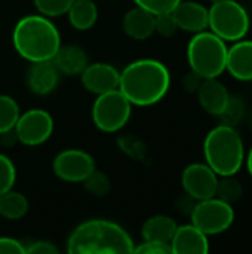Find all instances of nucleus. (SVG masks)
Masks as SVG:
<instances>
[{
  "instance_id": "1",
  "label": "nucleus",
  "mask_w": 252,
  "mask_h": 254,
  "mask_svg": "<svg viewBox=\"0 0 252 254\" xmlns=\"http://www.w3.org/2000/svg\"><path fill=\"white\" fill-rule=\"evenodd\" d=\"M171 86L166 65L153 58L129 63L120 71L119 89L132 106L149 107L159 103Z\"/></svg>"
},
{
  "instance_id": "2",
  "label": "nucleus",
  "mask_w": 252,
  "mask_h": 254,
  "mask_svg": "<svg viewBox=\"0 0 252 254\" xmlns=\"http://www.w3.org/2000/svg\"><path fill=\"white\" fill-rule=\"evenodd\" d=\"M134 240L117 223L105 219H91L80 223L67 240L70 254L134 253Z\"/></svg>"
},
{
  "instance_id": "3",
  "label": "nucleus",
  "mask_w": 252,
  "mask_h": 254,
  "mask_svg": "<svg viewBox=\"0 0 252 254\" xmlns=\"http://www.w3.org/2000/svg\"><path fill=\"white\" fill-rule=\"evenodd\" d=\"M12 43L28 63L52 61L61 48V34L50 18L40 13L25 15L13 27Z\"/></svg>"
},
{
  "instance_id": "4",
  "label": "nucleus",
  "mask_w": 252,
  "mask_h": 254,
  "mask_svg": "<svg viewBox=\"0 0 252 254\" xmlns=\"http://www.w3.org/2000/svg\"><path fill=\"white\" fill-rule=\"evenodd\" d=\"M203 155L218 177L235 176L245 162L244 141L235 127L221 124L205 137Z\"/></svg>"
},
{
  "instance_id": "5",
  "label": "nucleus",
  "mask_w": 252,
  "mask_h": 254,
  "mask_svg": "<svg viewBox=\"0 0 252 254\" xmlns=\"http://www.w3.org/2000/svg\"><path fill=\"white\" fill-rule=\"evenodd\" d=\"M187 61L195 74L202 79H214L226 71V42L212 31H201L187 45Z\"/></svg>"
},
{
  "instance_id": "6",
  "label": "nucleus",
  "mask_w": 252,
  "mask_h": 254,
  "mask_svg": "<svg viewBox=\"0 0 252 254\" xmlns=\"http://www.w3.org/2000/svg\"><path fill=\"white\" fill-rule=\"evenodd\" d=\"M208 27L224 42H236L247 36L250 30V16L245 7L235 0L212 3L208 9Z\"/></svg>"
},
{
  "instance_id": "7",
  "label": "nucleus",
  "mask_w": 252,
  "mask_h": 254,
  "mask_svg": "<svg viewBox=\"0 0 252 254\" xmlns=\"http://www.w3.org/2000/svg\"><path fill=\"white\" fill-rule=\"evenodd\" d=\"M132 104L122 94V91L113 89L97 95L92 106V122L102 132H117L131 119Z\"/></svg>"
},
{
  "instance_id": "8",
  "label": "nucleus",
  "mask_w": 252,
  "mask_h": 254,
  "mask_svg": "<svg viewBox=\"0 0 252 254\" xmlns=\"http://www.w3.org/2000/svg\"><path fill=\"white\" fill-rule=\"evenodd\" d=\"M192 223L205 235H218L226 232L235 222V210L217 196L196 201L190 211Z\"/></svg>"
},
{
  "instance_id": "9",
  "label": "nucleus",
  "mask_w": 252,
  "mask_h": 254,
  "mask_svg": "<svg viewBox=\"0 0 252 254\" xmlns=\"http://www.w3.org/2000/svg\"><path fill=\"white\" fill-rule=\"evenodd\" d=\"M53 132V119L43 109H30L21 113L13 128V135L24 146H40Z\"/></svg>"
},
{
  "instance_id": "10",
  "label": "nucleus",
  "mask_w": 252,
  "mask_h": 254,
  "mask_svg": "<svg viewBox=\"0 0 252 254\" xmlns=\"http://www.w3.org/2000/svg\"><path fill=\"white\" fill-rule=\"evenodd\" d=\"M55 176L67 183H83L95 170L94 158L80 149H65L53 158Z\"/></svg>"
},
{
  "instance_id": "11",
  "label": "nucleus",
  "mask_w": 252,
  "mask_h": 254,
  "mask_svg": "<svg viewBox=\"0 0 252 254\" xmlns=\"http://www.w3.org/2000/svg\"><path fill=\"white\" fill-rule=\"evenodd\" d=\"M218 176L208 164H190L184 168L181 185L187 196L202 201L215 196Z\"/></svg>"
},
{
  "instance_id": "12",
  "label": "nucleus",
  "mask_w": 252,
  "mask_h": 254,
  "mask_svg": "<svg viewBox=\"0 0 252 254\" xmlns=\"http://www.w3.org/2000/svg\"><path fill=\"white\" fill-rule=\"evenodd\" d=\"M83 88L95 95L119 88L120 71L107 63H92L79 74Z\"/></svg>"
},
{
  "instance_id": "13",
  "label": "nucleus",
  "mask_w": 252,
  "mask_h": 254,
  "mask_svg": "<svg viewBox=\"0 0 252 254\" xmlns=\"http://www.w3.org/2000/svg\"><path fill=\"white\" fill-rule=\"evenodd\" d=\"M171 13L177 22V27L183 31L196 34L208 28V21H209L208 9L198 1L181 0L172 9Z\"/></svg>"
},
{
  "instance_id": "14",
  "label": "nucleus",
  "mask_w": 252,
  "mask_h": 254,
  "mask_svg": "<svg viewBox=\"0 0 252 254\" xmlns=\"http://www.w3.org/2000/svg\"><path fill=\"white\" fill-rule=\"evenodd\" d=\"M169 244L172 253L175 254H206L209 252L208 235H205L193 223L177 226Z\"/></svg>"
},
{
  "instance_id": "15",
  "label": "nucleus",
  "mask_w": 252,
  "mask_h": 254,
  "mask_svg": "<svg viewBox=\"0 0 252 254\" xmlns=\"http://www.w3.org/2000/svg\"><path fill=\"white\" fill-rule=\"evenodd\" d=\"M58 80H59V71L56 70L52 61L31 63L25 74L27 86L36 95L50 94L56 88Z\"/></svg>"
},
{
  "instance_id": "16",
  "label": "nucleus",
  "mask_w": 252,
  "mask_h": 254,
  "mask_svg": "<svg viewBox=\"0 0 252 254\" xmlns=\"http://www.w3.org/2000/svg\"><path fill=\"white\" fill-rule=\"evenodd\" d=\"M226 70L241 82L252 80V40H236L227 49Z\"/></svg>"
},
{
  "instance_id": "17",
  "label": "nucleus",
  "mask_w": 252,
  "mask_h": 254,
  "mask_svg": "<svg viewBox=\"0 0 252 254\" xmlns=\"http://www.w3.org/2000/svg\"><path fill=\"white\" fill-rule=\"evenodd\" d=\"M196 92L202 109L212 116H220L230 98L227 88L218 80V77L203 79Z\"/></svg>"
},
{
  "instance_id": "18",
  "label": "nucleus",
  "mask_w": 252,
  "mask_h": 254,
  "mask_svg": "<svg viewBox=\"0 0 252 254\" xmlns=\"http://www.w3.org/2000/svg\"><path fill=\"white\" fill-rule=\"evenodd\" d=\"M123 31L134 40H146L154 33V15L140 6L129 9L122 21Z\"/></svg>"
},
{
  "instance_id": "19",
  "label": "nucleus",
  "mask_w": 252,
  "mask_h": 254,
  "mask_svg": "<svg viewBox=\"0 0 252 254\" xmlns=\"http://www.w3.org/2000/svg\"><path fill=\"white\" fill-rule=\"evenodd\" d=\"M52 63L59 74L62 73L65 76H79L89 64L86 52L77 45H61V48L52 58Z\"/></svg>"
},
{
  "instance_id": "20",
  "label": "nucleus",
  "mask_w": 252,
  "mask_h": 254,
  "mask_svg": "<svg viewBox=\"0 0 252 254\" xmlns=\"http://www.w3.org/2000/svg\"><path fill=\"white\" fill-rule=\"evenodd\" d=\"M177 223L172 217L169 216H153L147 219L141 228V235L144 241H154V243H163L169 244L175 231H177Z\"/></svg>"
},
{
  "instance_id": "21",
  "label": "nucleus",
  "mask_w": 252,
  "mask_h": 254,
  "mask_svg": "<svg viewBox=\"0 0 252 254\" xmlns=\"http://www.w3.org/2000/svg\"><path fill=\"white\" fill-rule=\"evenodd\" d=\"M68 22L77 31L91 30L98 19V7L94 0H74L65 13Z\"/></svg>"
},
{
  "instance_id": "22",
  "label": "nucleus",
  "mask_w": 252,
  "mask_h": 254,
  "mask_svg": "<svg viewBox=\"0 0 252 254\" xmlns=\"http://www.w3.org/2000/svg\"><path fill=\"white\" fill-rule=\"evenodd\" d=\"M28 199L13 189L0 195V216L6 220H19L28 213Z\"/></svg>"
},
{
  "instance_id": "23",
  "label": "nucleus",
  "mask_w": 252,
  "mask_h": 254,
  "mask_svg": "<svg viewBox=\"0 0 252 254\" xmlns=\"http://www.w3.org/2000/svg\"><path fill=\"white\" fill-rule=\"evenodd\" d=\"M21 115L19 106L10 95L0 94V135L12 132Z\"/></svg>"
},
{
  "instance_id": "24",
  "label": "nucleus",
  "mask_w": 252,
  "mask_h": 254,
  "mask_svg": "<svg viewBox=\"0 0 252 254\" xmlns=\"http://www.w3.org/2000/svg\"><path fill=\"white\" fill-rule=\"evenodd\" d=\"M244 195V188L235 176H221L217 183L215 196L227 204H235Z\"/></svg>"
},
{
  "instance_id": "25",
  "label": "nucleus",
  "mask_w": 252,
  "mask_h": 254,
  "mask_svg": "<svg viewBox=\"0 0 252 254\" xmlns=\"http://www.w3.org/2000/svg\"><path fill=\"white\" fill-rule=\"evenodd\" d=\"M37 12L48 18L65 15L74 0H33Z\"/></svg>"
},
{
  "instance_id": "26",
  "label": "nucleus",
  "mask_w": 252,
  "mask_h": 254,
  "mask_svg": "<svg viewBox=\"0 0 252 254\" xmlns=\"http://www.w3.org/2000/svg\"><path fill=\"white\" fill-rule=\"evenodd\" d=\"M83 185L85 189L94 196H104L110 192V179L104 173L97 171V168L88 176Z\"/></svg>"
},
{
  "instance_id": "27",
  "label": "nucleus",
  "mask_w": 252,
  "mask_h": 254,
  "mask_svg": "<svg viewBox=\"0 0 252 254\" xmlns=\"http://www.w3.org/2000/svg\"><path fill=\"white\" fill-rule=\"evenodd\" d=\"M244 115H245V106H244L242 100L238 97H230L224 112L218 118H221L224 125L236 127L242 121Z\"/></svg>"
},
{
  "instance_id": "28",
  "label": "nucleus",
  "mask_w": 252,
  "mask_h": 254,
  "mask_svg": "<svg viewBox=\"0 0 252 254\" xmlns=\"http://www.w3.org/2000/svg\"><path fill=\"white\" fill-rule=\"evenodd\" d=\"M15 182H16V168L13 162L6 155L0 153V195L13 189Z\"/></svg>"
},
{
  "instance_id": "29",
  "label": "nucleus",
  "mask_w": 252,
  "mask_h": 254,
  "mask_svg": "<svg viewBox=\"0 0 252 254\" xmlns=\"http://www.w3.org/2000/svg\"><path fill=\"white\" fill-rule=\"evenodd\" d=\"M181 0H134V3L149 12H151L153 15H159V13H166V12H172V9L180 3Z\"/></svg>"
},
{
  "instance_id": "30",
  "label": "nucleus",
  "mask_w": 252,
  "mask_h": 254,
  "mask_svg": "<svg viewBox=\"0 0 252 254\" xmlns=\"http://www.w3.org/2000/svg\"><path fill=\"white\" fill-rule=\"evenodd\" d=\"M177 30L178 27L171 12L154 15V33H159L163 37H171Z\"/></svg>"
},
{
  "instance_id": "31",
  "label": "nucleus",
  "mask_w": 252,
  "mask_h": 254,
  "mask_svg": "<svg viewBox=\"0 0 252 254\" xmlns=\"http://www.w3.org/2000/svg\"><path fill=\"white\" fill-rule=\"evenodd\" d=\"M134 253L140 254H171V244L154 243V241H143L140 246L134 247Z\"/></svg>"
},
{
  "instance_id": "32",
  "label": "nucleus",
  "mask_w": 252,
  "mask_h": 254,
  "mask_svg": "<svg viewBox=\"0 0 252 254\" xmlns=\"http://www.w3.org/2000/svg\"><path fill=\"white\" fill-rule=\"evenodd\" d=\"M0 254H25V246L9 237H0Z\"/></svg>"
},
{
  "instance_id": "33",
  "label": "nucleus",
  "mask_w": 252,
  "mask_h": 254,
  "mask_svg": "<svg viewBox=\"0 0 252 254\" xmlns=\"http://www.w3.org/2000/svg\"><path fill=\"white\" fill-rule=\"evenodd\" d=\"M59 252L56 246H53V243L49 241H33L28 246H25V253L28 254H56Z\"/></svg>"
},
{
  "instance_id": "34",
  "label": "nucleus",
  "mask_w": 252,
  "mask_h": 254,
  "mask_svg": "<svg viewBox=\"0 0 252 254\" xmlns=\"http://www.w3.org/2000/svg\"><path fill=\"white\" fill-rule=\"evenodd\" d=\"M202 77H199L198 74H195L193 71H192V74H189V76H186V79H184V86H186V89H189V91H198L199 89V86H201V83H202Z\"/></svg>"
},
{
  "instance_id": "35",
  "label": "nucleus",
  "mask_w": 252,
  "mask_h": 254,
  "mask_svg": "<svg viewBox=\"0 0 252 254\" xmlns=\"http://www.w3.org/2000/svg\"><path fill=\"white\" fill-rule=\"evenodd\" d=\"M247 168H248V173L251 174L252 177V147L248 152V156H247Z\"/></svg>"
},
{
  "instance_id": "36",
  "label": "nucleus",
  "mask_w": 252,
  "mask_h": 254,
  "mask_svg": "<svg viewBox=\"0 0 252 254\" xmlns=\"http://www.w3.org/2000/svg\"><path fill=\"white\" fill-rule=\"evenodd\" d=\"M211 3H217V1H223V0H209Z\"/></svg>"
}]
</instances>
